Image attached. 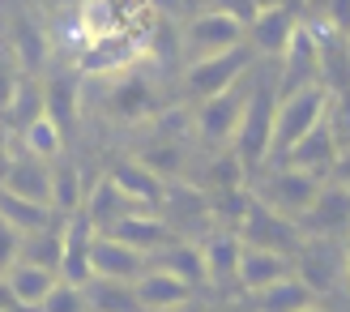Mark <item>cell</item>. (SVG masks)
Masks as SVG:
<instances>
[{
	"instance_id": "obj_1",
	"label": "cell",
	"mask_w": 350,
	"mask_h": 312,
	"mask_svg": "<svg viewBox=\"0 0 350 312\" xmlns=\"http://www.w3.org/2000/svg\"><path fill=\"white\" fill-rule=\"evenodd\" d=\"M252 60H256V51L248 43H235V47H226L218 51V56H201V60H192L184 68V90L192 99H214L222 94L226 86H235L239 77H248L252 73Z\"/></svg>"
},
{
	"instance_id": "obj_2",
	"label": "cell",
	"mask_w": 350,
	"mask_h": 312,
	"mask_svg": "<svg viewBox=\"0 0 350 312\" xmlns=\"http://www.w3.org/2000/svg\"><path fill=\"white\" fill-rule=\"evenodd\" d=\"M325 86H312V90H299V94H282L273 103V133H269V154L273 159H282V154L299 142V137L321 125L325 116Z\"/></svg>"
},
{
	"instance_id": "obj_3",
	"label": "cell",
	"mask_w": 350,
	"mask_h": 312,
	"mask_svg": "<svg viewBox=\"0 0 350 312\" xmlns=\"http://www.w3.org/2000/svg\"><path fill=\"white\" fill-rule=\"evenodd\" d=\"M103 107H107L116 120H124V125H146V120L159 107V90H154V77L146 73V68H120V73H111L107 81V94H103Z\"/></svg>"
},
{
	"instance_id": "obj_4",
	"label": "cell",
	"mask_w": 350,
	"mask_h": 312,
	"mask_svg": "<svg viewBox=\"0 0 350 312\" xmlns=\"http://www.w3.org/2000/svg\"><path fill=\"white\" fill-rule=\"evenodd\" d=\"M248 99H252V86L239 77L235 86H226L222 94L197 103V112H192V129H197L205 142H214V146L231 142L235 129H239V120H243V107H248Z\"/></svg>"
},
{
	"instance_id": "obj_5",
	"label": "cell",
	"mask_w": 350,
	"mask_h": 312,
	"mask_svg": "<svg viewBox=\"0 0 350 312\" xmlns=\"http://www.w3.org/2000/svg\"><path fill=\"white\" fill-rule=\"evenodd\" d=\"M273 103H278V90L273 86H252V99H248V107H243V120H239V129L231 137V146L243 163H260V159H269V133H273Z\"/></svg>"
},
{
	"instance_id": "obj_6",
	"label": "cell",
	"mask_w": 350,
	"mask_h": 312,
	"mask_svg": "<svg viewBox=\"0 0 350 312\" xmlns=\"http://www.w3.org/2000/svg\"><path fill=\"white\" fill-rule=\"evenodd\" d=\"M278 60H282V68H278V81H273L278 99H282V94L312 90V86H321V51H317V39H312L308 22L295 26L291 43L282 47V56H278Z\"/></svg>"
},
{
	"instance_id": "obj_7",
	"label": "cell",
	"mask_w": 350,
	"mask_h": 312,
	"mask_svg": "<svg viewBox=\"0 0 350 312\" xmlns=\"http://www.w3.org/2000/svg\"><path fill=\"white\" fill-rule=\"evenodd\" d=\"M235 235H239V244L265 248V252H282V257H291V261H295V248H299V235H295L291 218L273 214L269 205H260V201H248V214H243V222L235 227Z\"/></svg>"
},
{
	"instance_id": "obj_8",
	"label": "cell",
	"mask_w": 350,
	"mask_h": 312,
	"mask_svg": "<svg viewBox=\"0 0 350 312\" xmlns=\"http://www.w3.org/2000/svg\"><path fill=\"white\" fill-rule=\"evenodd\" d=\"M317 188H321V176H312V171H299V167H278L273 176L265 180V188H260V205H269L273 214H282V218H299L312 197H317Z\"/></svg>"
},
{
	"instance_id": "obj_9",
	"label": "cell",
	"mask_w": 350,
	"mask_h": 312,
	"mask_svg": "<svg viewBox=\"0 0 350 312\" xmlns=\"http://www.w3.org/2000/svg\"><path fill=\"white\" fill-rule=\"evenodd\" d=\"M142 56V39L129 30H107V34H90V43H85L77 68L81 73H94V77H111L120 68L137 64Z\"/></svg>"
},
{
	"instance_id": "obj_10",
	"label": "cell",
	"mask_w": 350,
	"mask_h": 312,
	"mask_svg": "<svg viewBox=\"0 0 350 312\" xmlns=\"http://www.w3.org/2000/svg\"><path fill=\"white\" fill-rule=\"evenodd\" d=\"M180 39H184V51H188V56L201 60V56H218V51L243 43V26L231 22V17L218 13V9H205V13H197V17H192V22L180 30Z\"/></svg>"
},
{
	"instance_id": "obj_11",
	"label": "cell",
	"mask_w": 350,
	"mask_h": 312,
	"mask_svg": "<svg viewBox=\"0 0 350 312\" xmlns=\"http://www.w3.org/2000/svg\"><path fill=\"white\" fill-rule=\"evenodd\" d=\"M295 222L308 235H321V239H334V235L350 231V188L346 184H321L312 205Z\"/></svg>"
},
{
	"instance_id": "obj_12",
	"label": "cell",
	"mask_w": 350,
	"mask_h": 312,
	"mask_svg": "<svg viewBox=\"0 0 350 312\" xmlns=\"http://www.w3.org/2000/svg\"><path fill=\"white\" fill-rule=\"evenodd\" d=\"M90 239H94V227L85 222L81 210L64 214V239H60V283L68 287H85L90 283Z\"/></svg>"
},
{
	"instance_id": "obj_13",
	"label": "cell",
	"mask_w": 350,
	"mask_h": 312,
	"mask_svg": "<svg viewBox=\"0 0 350 312\" xmlns=\"http://www.w3.org/2000/svg\"><path fill=\"white\" fill-rule=\"evenodd\" d=\"M146 270V257L133 252L129 244L94 231L90 239V278H107V283H133L137 274Z\"/></svg>"
},
{
	"instance_id": "obj_14",
	"label": "cell",
	"mask_w": 350,
	"mask_h": 312,
	"mask_svg": "<svg viewBox=\"0 0 350 312\" xmlns=\"http://www.w3.org/2000/svg\"><path fill=\"white\" fill-rule=\"evenodd\" d=\"M103 235H111V239H120V244H129L133 252H142V257L159 252L163 244H171V239H175V231L167 227L159 214H150V210H133V214H124V218H116L111 227H103Z\"/></svg>"
},
{
	"instance_id": "obj_15",
	"label": "cell",
	"mask_w": 350,
	"mask_h": 312,
	"mask_svg": "<svg viewBox=\"0 0 350 312\" xmlns=\"http://www.w3.org/2000/svg\"><path fill=\"white\" fill-rule=\"evenodd\" d=\"M338 154H342V146H338V137L329 133L325 116H321V125H312L299 142L282 154V163L286 167H299V171H312V176H325V171H334Z\"/></svg>"
},
{
	"instance_id": "obj_16",
	"label": "cell",
	"mask_w": 350,
	"mask_h": 312,
	"mask_svg": "<svg viewBox=\"0 0 350 312\" xmlns=\"http://www.w3.org/2000/svg\"><path fill=\"white\" fill-rule=\"evenodd\" d=\"M133 296H137V308L142 312H167V308L188 304L192 287L180 283V278H171V274H163V270H154V265H146L133 278Z\"/></svg>"
},
{
	"instance_id": "obj_17",
	"label": "cell",
	"mask_w": 350,
	"mask_h": 312,
	"mask_svg": "<svg viewBox=\"0 0 350 312\" xmlns=\"http://www.w3.org/2000/svg\"><path fill=\"white\" fill-rule=\"evenodd\" d=\"M239 235L235 231H214L201 244V261H205V287L218 291H239L235 287V270H239Z\"/></svg>"
},
{
	"instance_id": "obj_18",
	"label": "cell",
	"mask_w": 350,
	"mask_h": 312,
	"mask_svg": "<svg viewBox=\"0 0 350 312\" xmlns=\"http://www.w3.org/2000/svg\"><path fill=\"white\" fill-rule=\"evenodd\" d=\"M103 176H107V180H111V184H116V188H120V193H124L129 201L142 205V210L159 205V201H163V188H167L159 176H154V171H146L137 159H111Z\"/></svg>"
},
{
	"instance_id": "obj_19",
	"label": "cell",
	"mask_w": 350,
	"mask_h": 312,
	"mask_svg": "<svg viewBox=\"0 0 350 312\" xmlns=\"http://www.w3.org/2000/svg\"><path fill=\"white\" fill-rule=\"evenodd\" d=\"M252 51H265V56H282V47L291 43L295 26H299V13H295V5L286 0V5H273V9H256L252 17Z\"/></svg>"
},
{
	"instance_id": "obj_20",
	"label": "cell",
	"mask_w": 350,
	"mask_h": 312,
	"mask_svg": "<svg viewBox=\"0 0 350 312\" xmlns=\"http://www.w3.org/2000/svg\"><path fill=\"white\" fill-rule=\"evenodd\" d=\"M286 274H295V270H291V257L265 252V248H248V244L239 248L235 287L248 291V296H252V291H260V287H269V283H278V278H286Z\"/></svg>"
},
{
	"instance_id": "obj_21",
	"label": "cell",
	"mask_w": 350,
	"mask_h": 312,
	"mask_svg": "<svg viewBox=\"0 0 350 312\" xmlns=\"http://www.w3.org/2000/svg\"><path fill=\"white\" fill-rule=\"evenodd\" d=\"M133 210H142L137 201H129L120 188L107 180V176H98L90 188H85V197H81V214H85V222H90L94 231H103V227H111L116 218H124V214H133Z\"/></svg>"
},
{
	"instance_id": "obj_22",
	"label": "cell",
	"mask_w": 350,
	"mask_h": 312,
	"mask_svg": "<svg viewBox=\"0 0 350 312\" xmlns=\"http://www.w3.org/2000/svg\"><path fill=\"white\" fill-rule=\"evenodd\" d=\"M5 287H9V296L17 300V308H26V312H34L43 300H47V291L56 287L60 278H56V270H47V265H30V261H13L5 274Z\"/></svg>"
},
{
	"instance_id": "obj_23",
	"label": "cell",
	"mask_w": 350,
	"mask_h": 312,
	"mask_svg": "<svg viewBox=\"0 0 350 312\" xmlns=\"http://www.w3.org/2000/svg\"><path fill=\"white\" fill-rule=\"evenodd\" d=\"M5 193H17L26 201L51 205V163L30 159V154H13V159H9V176H5Z\"/></svg>"
},
{
	"instance_id": "obj_24",
	"label": "cell",
	"mask_w": 350,
	"mask_h": 312,
	"mask_svg": "<svg viewBox=\"0 0 350 312\" xmlns=\"http://www.w3.org/2000/svg\"><path fill=\"white\" fill-rule=\"evenodd\" d=\"M312 304H317V291H312L299 274H286V278L252 291V308L256 312H304Z\"/></svg>"
},
{
	"instance_id": "obj_25",
	"label": "cell",
	"mask_w": 350,
	"mask_h": 312,
	"mask_svg": "<svg viewBox=\"0 0 350 312\" xmlns=\"http://www.w3.org/2000/svg\"><path fill=\"white\" fill-rule=\"evenodd\" d=\"M77 103H81V90H77V77L73 73H56V77L43 81V116L60 133H73L77 129Z\"/></svg>"
},
{
	"instance_id": "obj_26",
	"label": "cell",
	"mask_w": 350,
	"mask_h": 312,
	"mask_svg": "<svg viewBox=\"0 0 350 312\" xmlns=\"http://www.w3.org/2000/svg\"><path fill=\"white\" fill-rule=\"evenodd\" d=\"M154 257V270L171 274V278L188 283L192 291L205 287V261H201V244H188V239H171V244H163Z\"/></svg>"
},
{
	"instance_id": "obj_27",
	"label": "cell",
	"mask_w": 350,
	"mask_h": 312,
	"mask_svg": "<svg viewBox=\"0 0 350 312\" xmlns=\"http://www.w3.org/2000/svg\"><path fill=\"white\" fill-rule=\"evenodd\" d=\"M295 257H299V278L317 291L334 287L338 283V270H334V239H321V235H308L299 239V248H295Z\"/></svg>"
},
{
	"instance_id": "obj_28",
	"label": "cell",
	"mask_w": 350,
	"mask_h": 312,
	"mask_svg": "<svg viewBox=\"0 0 350 312\" xmlns=\"http://www.w3.org/2000/svg\"><path fill=\"white\" fill-rule=\"evenodd\" d=\"M39 116H43V86L34 81L30 73H22V77H17V86H13L9 107L0 112V120H5L9 137H22V133H26Z\"/></svg>"
},
{
	"instance_id": "obj_29",
	"label": "cell",
	"mask_w": 350,
	"mask_h": 312,
	"mask_svg": "<svg viewBox=\"0 0 350 312\" xmlns=\"http://www.w3.org/2000/svg\"><path fill=\"white\" fill-rule=\"evenodd\" d=\"M163 201L171 205L167 218H163L171 231H184V227H209V205H205V193H197V188L167 184V188H163Z\"/></svg>"
},
{
	"instance_id": "obj_30",
	"label": "cell",
	"mask_w": 350,
	"mask_h": 312,
	"mask_svg": "<svg viewBox=\"0 0 350 312\" xmlns=\"http://www.w3.org/2000/svg\"><path fill=\"white\" fill-rule=\"evenodd\" d=\"M81 197H85V180H81V167L60 154V159H51V210L60 218L81 210Z\"/></svg>"
},
{
	"instance_id": "obj_31",
	"label": "cell",
	"mask_w": 350,
	"mask_h": 312,
	"mask_svg": "<svg viewBox=\"0 0 350 312\" xmlns=\"http://www.w3.org/2000/svg\"><path fill=\"white\" fill-rule=\"evenodd\" d=\"M56 218H60V214L51 210V205L26 201V197L5 193V188H0V222H9L17 235H30V231H39V227H51Z\"/></svg>"
},
{
	"instance_id": "obj_32",
	"label": "cell",
	"mask_w": 350,
	"mask_h": 312,
	"mask_svg": "<svg viewBox=\"0 0 350 312\" xmlns=\"http://www.w3.org/2000/svg\"><path fill=\"white\" fill-rule=\"evenodd\" d=\"M60 239H64V218H56L51 227H39V231L22 235V244H17V261L56 270L60 265ZM56 278H60V274H56Z\"/></svg>"
},
{
	"instance_id": "obj_33",
	"label": "cell",
	"mask_w": 350,
	"mask_h": 312,
	"mask_svg": "<svg viewBox=\"0 0 350 312\" xmlns=\"http://www.w3.org/2000/svg\"><path fill=\"white\" fill-rule=\"evenodd\" d=\"M85 312H142L133 296V283H107V278H90L81 287Z\"/></svg>"
},
{
	"instance_id": "obj_34",
	"label": "cell",
	"mask_w": 350,
	"mask_h": 312,
	"mask_svg": "<svg viewBox=\"0 0 350 312\" xmlns=\"http://www.w3.org/2000/svg\"><path fill=\"white\" fill-rule=\"evenodd\" d=\"M47 56V39H43V30L39 22H30V17H13V60L22 73H39V64Z\"/></svg>"
},
{
	"instance_id": "obj_35",
	"label": "cell",
	"mask_w": 350,
	"mask_h": 312,
	"mask_svg": "<svg viewBox=\"0 0 350 312\" xmlns=\"http://www.w3.org/2000/svg\"><path fill=\"white\" fill-rule=\"evenodd\" d=\"M137 163H142L146 171H154L163 184H171V180H180L184 176V150H180V142H154V146H146V150H137L133 154Z\"/></svg>"
},
{
	"instance_id": "obj_36",
	"label": "cell",
	"mask_w": 350,
	"mask_h": 312,
	"mask_svg": "<svg viewBox=\"0 0 350 312\" xmlns=\"http://www.w3.org/2000/svg\"><path fill=\"white\" fill-rule=\"evenodd\" d=\"M243 184H248V163H243L235 150L209 159V167H205V193H226V188H243Z\"/></svg>"
},
{
	"instance_id": "obj_37",
	"label": "cell",
	"mask_w": 350,
	"mask_h": 312,
	"mask_svg": "<svg viewBox=\"0 0 350 312\" xmlns=\"http://www.w3.org/2000/svg\"><path fill=\"white\" fill-rule=\"evenodd\" d=\"M22 150L30 154V159L51 163V159H60V154H64V133L51 125L47 116H39V120H34V125L22 133Z\"/></svg>"
},
{
	"instance_id": "obj_38",
	"label": "cell",
	"mask_w": 350,
	"mask_h": 312,
	"mask_svg": "<svg viewBox=\"0 0 350 312\" xmlns=\"http://www.w3.org/2000/svg\"><path fill=\"white\" fill-rule=\"evenodd\" d=\"M81 22H85L90 34L124 30V26H120V5H116V0H85V5H81Z\"/></svg>"
},
{
	"instance_id": "obj_39",
	"label": "cell",
	"mask_w": 350,
	"mask_h": 312,
	"mask_svg": "<svg viewBox=\"0 0 350 312\" xmlns=\"http://www.w3.org/2000/svg\"><path fill=\"white\" fill-rule=\"evenodd\" d=\"M34 312H85V296H81V287L56 283V287L47 291V300L34 308Z\"/></svg>"
},
{
	"instance_id": "obj_40",
	"label": "cell",
	"mask_w": 350,
	"mask_h": 312,
	"mask_svg": "<svg viewBox=\"0 0 350 312\" xmlns=\"http://www.w3.org/2000/svg\"><path fill=\"white\" fill-rule=\"evenodd\" d=\"M17 77H22V68H17L13 51H0V112L9 107V99H13V86H17Z\"/></svg>"
},
{
	"instance_id": "obj_41",
	"label": "cell",
	"mask_w": 350,
	"mask_h": 312,
	"mask_svg": "<svg viewBox=\"0 0 350 312\" xmlns=\"http://www.w3.org/2000/svg\"><path fill=\"white\" fill-rule=\"evenodd\" d=\"M321 22H329L338 34H350V0H325V17Z\"/></svg>"
},
{
	"instance_id": "obj_42",
	"label": "cell",
	"mask_w": 350,
	"mask_h": 312,
	"mask_svg": "<svg viewBox=\"0 0 350 312\" xmlns=\"http://www.w3.org/2000/svg\"><path fill=\"white\" fill-rule=\"evenodd\" d=\"M214 9L226 13V17H231V22H239V26H248L252 17H256V5H252V0H214Z\"/></svg>"
},
{
	"instance_id": "obj_43",
	"label": "cell",
	"mask_w": 350,
	"mask_h": 312,
	"mask_svg": "<svg viewBox=\"0 0 350 312\" xmlns=\"http://www.w3.org/2000/svg\"><path fill=\"white\" fill-rule=\"evenodd\" d=\"M17 244H22V235H17L9 222H0V274L17 261Z\"/></svg>"
},
{
	"instance_id": "obj_44",
	"label": "cell",
	"mask_w": 350,
	"mask_h": 312,
	"mask_svg": "<svg viewBox=\"0 0 350 312\" xmlns=\"http://www.w3.org/2000/svg\"><path fill=\"white\" fill-rule=\"evenodd\" d=\"M205 312H256V308H252V300H239V296H231V300H218V304H209Z\"/></svg>"
},
{
	"instance_id": "obj_45",
	"label": "cell",
	"mask_w": 350,
	"mask_h": 312,
	"mask_svg": "<svg viewBox=\"0 0 350 312\" xmlns=\"http://www.w3.org/2000/svg\"><path fill=\"white\" fill-rule=\"evenodd\" d=\"M142 5H150L154 13H163V17H171V13H180V9H184V0H142Z\"/></svg>"
},
{
	"instance_id": "obj_46",
	"label": "cell",
	"mask_w": 350,
	"mask_h": 312,
	"mask_svg": "<svg viewBox=\"0 0 350 312\" xmlns=\"http://www.w3.org/2000/svg\"><path fill=\"white\" fill-rule=\"evenodd\" d=\"M342 278L350 283V235H346V244H342Z\"/></svg>"
},
{
	"instance_id": "obj_47",
	"label": "cell",
	"mask_w": 350,
	"mask_h": 312,
	"mask_svg": "<svg viewBox=\"0 0 350 312\" xmlns=\"http://www.w3.org/2000/svg\"><path fill=\"white\" fill-rule=\"evenodd\" d=\"M167 312H205V308H201V304H192V300H188V304H180V308H167Z\"/></svg>"
},
{
	"instance_id": "obj_48",
	"label": "cell",
	"mask_w": 350,
	"mask_h": 312,
	"mask_svg": "<svg viewBox=\"0 0 350 312\" xmlns=\"http://www.w3.org/2000/svg\"><path fill=\"white\" fill-rule=\"evenodd\" d=\"M9 142H13V137H9V129H5V125H0V154H5V150H9Z\"/></svg>"
},
{
	"instance_id": "obj_49",
	"label": "cell",
	"mask_w": 350,
	"mask_h": 312,
	"mask_svg": "<svg viewBox=\"0 0 350 312\" xmlns=\"http://www.w3.org/2000/svg\"><path fill=\"white\" fill-rule=\"evenodd\" d=\"M256 9H273V5H286V0H252Z\"/></svg>"
},
{
	"instance_id": "obj_50",
	"label": "cell",
	"mask_w": 350,
	"mask_h": 312,
	"mask_svg": "<svg viewBox=\"0 0 350 312\" xmlns=\"http://www.w3.org/2000/svg\"><path fill=\"white\" fill-rule=\"evenodd\" d=\"M346 60H350V34H346Z\"/></svg>"
},
{
	"instance_id": "obj_51",
	"label": "cell",
	"mask_w": 350,
	"mask_h": 312,
	"mask_svg": "<svg viewBox=\"0 0 350 312\" xmlns=\"http://www.w3.org/2000/svg\"><path fill=\"white\" fill-rule=\"evenodd\" d=\"M304 312H321V308H317V304H312V308H304Z\"/></svg>"
},
{
	"instance_id": "obj_52",
	"label": "cell",
	"mask_w": 350,
	"mask_h": 312,
	"mask_svg": "<svg viewBox=\"0 0 350 312\" xmlns=\"http://www.w3.org/2000/svg\"><path fill=\"white\" fill-rule=\"evenodd\" d=\"M184 5H197V0H184Z\"/></svg>"
},
{
	"instance_id": "obj_53",
	"label": "cell",
	"mask_w": 350,
	"mask_h": 312,
	"mask_svg": "<svg viewBox=\"0 0 350 312\" xmlns=\"http://www.w3.org/2000/svg\"><path fill=\"white\" fill-rule=\"evenodd\" d=\"M9 312H22V308H9Z\"/></svg>"
}]
</instances>
